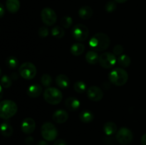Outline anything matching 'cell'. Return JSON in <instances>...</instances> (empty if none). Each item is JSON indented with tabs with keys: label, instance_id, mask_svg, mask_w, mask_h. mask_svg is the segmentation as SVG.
Masks as SVG:
<instances>
[{
	"label": "cell",
	"instance_id": "cell-25",
	"mask_svg": "<svg viewBox=\"0 0 146 145\" xmlns=\"http://www.w3.org/2000/svg\"><path fill=\"white\" fill-rule=\"evenodd\" d=\"M51 34H52L54 38L61 39V38H64V35H65V31H64V28L62 27L59 26H54L52 28Z\"/></svg>",
	"mask_w": 146,
	"mask_h": 145
},
{
	"label": "cell",
	"instance_id": "cell-30",
	"mask_svg": "<svg viewBox=\"0 0 146 145\" xmlns=\"http://www.w3.org/2000/svg\"><path fill=\"white\" fill-rule=\"evenodd\" d=\"M61 24L62 26L64 28H68L71 26L73 24V19L71 16H64L62 18H61Z\"/></svg>",
	"mask_w": 146,
	"mask_h": 145
},
{
	"label": "cell",
	"instance_id": "cell-37",
	"mask_svg": "<svg viewBox=\"0 0 146 145\" xmlns=\"http://www.w3.org/2000/svg\"><path fill=\"white\" fill-rule=\"evenodd\" d=\"M141 142L142 145H146V134H144L142 136L141 139Z\"/></svg>",
	"mask_w": 146,
	"mask_h": 145
},
{
	"label": "cell",
	"instance_id": "cell-29",
	"mask_svg": "<svg viewBox=\"0 0 146 145\" xmlns=\"http://www.w3.org/2000/svg\"><path fill=\"white\" fill-rule=\"evenodd\" d=\"M41 82L43 86L49 88L52 82V78L51 76L48 74H44L41 78Z\"/></svg>",
	"mask_w": 146,
	"mask_h": 145
},
{
	"label": "cell",
	"instance_id": "cell-20",
	"mask_svg": "<svg viewBox=\"0 0 146 145\" xmlns=\"http://www.w3.org/2000/svg\"><path fill=\"white\" fill-rule=\"evenodd\" d=\"M94 119V115L91 111L84 110L79 114V119L83 123L88 124L92 122Z\"/></svg>",
	"mask_w": 146,
	"mask_h": 145
},
{
	"label": "cell",
	"instance_id": "cell-27",
	"mask_svg": "<svg viewBox=\"0 0 146 145\" xmlns=\"http://www.w3.org/2000/svg\"><path fill=\"white\" fill-rule=\"evenodd\" d=\"M74 89L78 93H84L86 90V85L83 81H77L74 83Z\"/></svg>",
	"mask_w": 146,
	"mask_h": 145
},
{
	"label": "cell",
	"instance_id": "cell-42",
	"mask_svg": "<svg viewBox=\"0 0 146 145\" xmlns=\"http://www.w3.org/2000/svg\"><path fill=\"white\" fill-rule=\"evenodd\" d=\"M1 68H0V77H1Z\"/></svg>",
	"mask_w": 146,
	"mask_h": 145
},
{
	"label": "cell",
	"instance_id": "cell-13",
	"mask_svg": "<svg viewBox=\"0 0 146 145\" xmlns=\"http://www.w3.org/2000/svg\"><path fill=\"white\" fill-rule=\"evenodd\" d=\"M53 120L58 124H64L68 120V114L64 109H58L53 114Z\"/></svg>",
	"mask_w": 146,
	"mask_h": 145
},
{
	"label": "cell",
	"instance_id": "cell-24",
	"mask_svg": "<svg viewBox=\"0 0 146 145\" xmlns=\"http://www.w3.org/2000/svg\"><path fill=\"white\" fill-rule=\"evenodd\" d=\"M118 63L121 67L123 68H128L131 63V59L128 55L122 54L119 55L118 58Z\"/></svg>",
	"mask_w": 146,
	"mask_h": 145
},
{
	"label": "cell",
	"instance_id": "cell-34",
	"mask_svg": "<svg viewBox=\"0 0 146 145\" xmlns=\"http://www.w3.org/2000/svg\"><path fill=\"white\" fill-rule=\"evenodd\" d=\"M53 145H68L67 144L66 142L64 139H57L56 141H55V142L54 143Z\"/></svg>",
	"mask_w": 146,
	"mask_h": 145
},
{
	"label": "cell",
	"instance_id": "cell-21",
	"mask_svg": "<svg viewBox=\"0 0 146 145\" xmlns=\"http://www.w3.org/2000/svg\"><path fill=\"white\" fill-rule=\"evenodd\" d=\"M86 61L87 63L91 65H95L98 62L99 60V55L95 51H89L86 54Z\"/></svg>",
	"mask_w": 146,
	"mask_h": 145
},
{
	"label": "cell",
	"instance_id": "cell-4",
	"mask_svg": "<svg viewBox=\"0 0 146 145\" xmlns=\"http://www.w3.org/2000/svg\"><path fill=\"white\" fill-rule=\"evenodd\" d=\"M44 98L46 102L51 105H58L63 99V94L60 90L54 87L47 88L44 92Z\"/></svg>",
	"mask_w": 146,
	"mask_h": 145
},
{
	"label": "cell",
	"instance_id": "cell-22",
	"mask_svg": "<svg viewBox=\"0 0 146 145\" xmlns=\"http://www.w3.org/2000/svg\"><path fill=\"white\" fill-rule=\"evenodd\" d=\"M104 132L108 136L113 134L117 132V126L114 122H106L104 125Z\"/></svg>",
	"mask_w": 146,
	"mask_h": 145
},
{
	"label": "cell",
	"instance_id": "cell-28",
	"mask_svg": "<svg viewBox=\"0 0 146 145\" xmlns=\"http://www.w3.org/2000/svg\"><path fill=\"white\" fill-rule=\"evenodd\" d=\"M0 83L1 85L4 88H9L11 87V83H12V80H11V78L7 75H4L1 77V80H0Z\"/></svg>",
	"mask_w": 146,
	"mask_h": 145
},
{
	"label": "cell",
	"instance_id": "cell-6",
	"mask_svg": "<svg viewBox=\"0 0 146 145\" xmlns=\"http://www.w3.org/2000/svg\"><path fill=\"white\" fill-rule=\"evenodd\" d=\"M36 68L30 62H25L21 64L19 69V75L25 80H31L36 75Z\"/></svg>",
	"mask_w": 146,
	"mask_h": 145
},
{
	"label": "cell",
	"instance_id": "cell-11",
	"mask_svg": "<svg viewBox=\"0 0 146 145\" xmlns=\"http://www.w3.org/2000/svg\"><path fill=\"white\" fill-rule=\"evenodd\" d=\"M87 96L94 102H98L102 100L104 97V92L98 86H91L87 90Z\"/></svg>",
	"mask_w": 146,
	"mask_h": 145
},
{
	"label": "cell",
	"instance_id": "cell-1",
	"mask_svg": "<svg viewBox=\"0 0 146 145\" xmlns=\"http://www.w3.org/2000/svg\"><path fill=\"white\" fill-rule=\"evenodd\" d=\"M111 40L109 36L104 33L94 34L89 41V45L94 51H103L109 47Z\"/></svg>",
	"mask_w": 146,
	"mask_h": 145
},
{
	"label": "cell",
	"instance_id": "cell-17",
	"mask_svg": "<svg viewBox=\"0 0 146 145\" xmlns=\"http://www.w3.org/2000/svg\"><path fill=\"white\" fill-rule=\"evenodd\" d=\"M80 101L74 97H69L65 101V106L70 111H76L79 108Z\"/></svg>",
	"mask_w": 146,
	"mask_h": 145
},
{
	"label": "cell",
	"instance_id": "cell-3",
	"mask_svg": "<svg viewBox=\"0 0 146 145\" xmlns=\"http://www.w3.org/2000/svg\"><path fill=\"white\" fill-rule=\"evenodd\" d=\"M110 82L116 86H123L128 80V74L126 71L121 68H117L113 70L108 75Z\"/></svg>",
	"mask_w": 146,
	"mask_h": 145
},
{
	"label": "cell",
	"instance_id": "cell-5",
	"mask_svg": "<svg viewBox=\"0 0 146 145\" xmlns=\"http://www.w3.org/2000/svg\"><path fill=\"white\" fill-rule=\"evenodd\" d=\"M41 133L42 137L46 141L51 142L54 141L58 136V131L54 124L51 122H45L41 128Z\"/></svg>",
	"mask_w": 146,
	"mask_h": 145
},
{
	"label": "cell",
	"instance_id": "cell-33",
	"mask_svg": "<svg viewBox=\"0 0 146 145\" xmlns=\"http://www.w3.org/2000/svg\"><path fill=\"white\" fill-rule=\"evenodd\" d=\"M48 29L47 27L46 26H41L40 27L38 31V36L41 38H46L47 36L48 35Z\"/></svg>",
	"mask_w": 146,
	"mask_h": 145
},
{
	"label": "cell",
	"instance_id": "cell-10",
	"mask_svg": "<svg viewBox=\"0 0 146 145\" xmlns=\"http://www.w3.org/2000/svg\"><path fill=\"white\" fill-rule=\"evenodd\" d=\"M115 138L119 143L125 145L132 142L133 139V134L132 131L128 128L121 127L117 132Z\"/></svg>",
	"mask_w": 146,
	"mask_h": 145
},
{
	"label": "cell",
	"instance_id": "cell-26",
	"mask_svg": "<svg viewBox=\"0 0 146 145\" xmlns=\"http://www.w3.org/2000/svg\"><path fill=\"white\" fill-rule=\"evenodd\" d=\"M6 65H7L10 69H15V68H17V67H18V59H17L15 56H13V55L9 56L8 58L6 59Z\"/></svg>",
	"mask_w": 146,
	"mask_h": 145
},
{
	"label": "cell",
	"instance_id": "cell-38",
	"mask_svg": "<svg viewBox=\"0 0 146 145\" xmlns=\"http://www.w3.org/2000/svg\"><path fill=\"white\" fill-rule=\"evenodd\" d=\"M10 78H11V80H17L19 78V75H18V74H17L16 72H14V73L11 74V75H10Z\"/></svg>",
	"mask_w": 146,
	"mask_h": 145
},
{
	"label": "cell",
	"instance_id": "cell-18",
	"mask_svg": "<svg viewBox=\"0 0 146 145\" xmlns=\"http://www.w3.org/2000/svg\"><path fill=\"white\" fill-rule=\"evenodd\" d=\"M6 7L9 12L11 14H15L20 9L19 0H7Z\"/></svg>",
	"mask_w": 146,
	"mask_h": 145
},
{
	"label": "cell",
	"instance_id": "cell-2",
	"mask_svg": "<svg viewBox=\"0 0 146 145\" xmlns=\"http://www.w3.org/2000/svg\"><path fill=\"white\" fill-rule=\"evenodd\" d=\"M18 107L15 102L11 100H5L0 102V117L7 119L16 115Z\"/></svg>",
	"mask_w": 146,
	"mask_h": 145
},
{
	"label": "cell",
	"instance_id": "cell-32",
	"mask_svg": "<svg viewBox=\"0 0 146 145\" xmlns=\"http://www.w3.org/2000/svg\"><path fill=\"white\" fill-rule=\"evenodd\" d=\"M123 51L124 48L123 45H121V44H117L113 48V54L115 55H118L119 56V55H122Z\"/></svg>",
	"mask_w": 146,
	"mask_h": 145
},
{
	"label": "cell",
	"instance_id": "cell-23",
	"mask_svg": "<svg viewBox=\"0 0 146 145\" xmlns=\"http://www.w3.org/2000/svg\"><path fill=\"white\" fill-rule=\"evenodd\" d=\"M84 50H85V45L80 43L73 44L71 47V54L75 56H79V55H82L83 53L84 52Z\"/></svg>",
	"mask_w": 146,
	"mask_h": 145
},
{
	"label": "cell",
	"instance_id": "cell-15",
	"mask_svg": "<svg viewBox=\"0 0 146 145\" xmlns=\"http://www.w3.org/2000/svg\"><path fill=\"white\" fill-rule=\"evenodd\" d=\"M78 14L81 18L84 20H88L92 17L94 11L89 6H83L78 9Z\"/></svg>",
	"mask_w": 146,
	"mask_h": 145
},
{
	"label": "cell",
	"instance_id": "cell-41",
	"mask_svg": "<svg viewBox=\"0 0 146 145\" xmlns=\"http://www.w3.org/2000/svg\"><path fill=\"white\" fill-rule=\"evenodd\" d=\"M128 0H114V1H115L117 3H119V4H123V3L126 2Z\"/></svg>",
	"mask_w": 146,
	"mask_h": 145
},
{
	"label": "cell",
	"instance_id": "cell-40",
	"mask_svg": "<svg viewBox=\"0 0 146 145\" xmlns=\"http://www.w3.org/2000/svg\"><path fill=\"white\" fill-rule=\"evenodd\" d=\"M3 97V90H2V86L1 85V84H0V100H1V98H2Z\"/></svg>",
	"mask_w": 146,
	"mask_h": 145
},
{
	"label": "cell",
	"instance_id": "cell-9",
	"mask_svg": "<svg viewBox=\"0 0 146 145\" xmlns=\"http://www.w3.org/2000/svg\"><path fill=\"white\" fill-rule=\"evenodd\" d=\"M116 57L113 53L109 52H106L99 55V63L100 65L105 69H110L115 65L116 63Z\"/></svg>",
	"mask_w": 146,
	"mask_h": 145
},
{
	"label": "cell",
	"instance_id": "cell-35",
	"mask_svg": "<svg viewBox=\"0 0 146 145\" xmlns=\"http://www.w3.org/2000/svg\"><path fill=\"white\" fill-rule=\"evenodd\" d=\"M34 138L31 137V136H28L27 139H25V143L27 145H32L34 144Z\"/></svg>",
	"mask_w": 146,
	"mask_h": 145
},
{
	"label": "cell",
	"instance_id": "cell-14",
	"mask_svg": "<svg viewBox=\"0 0 146 145\" xmlns=\"http://www.w3.org/2000/svg\"><path fill=\"white\" fill-rule=\"evenodd\" d=\"M43 88L40 85L37 83L32 84L27 88V95L29 97L36 98L39 97L42 94Z\"/></svg>",
	"mask_w": 146,
	"mask_h": 145
},
{
	"label": "cell",
	"instance_id": "cell-7",
	"mask_svg": "<svg viewBox=\"0 0 146 145\" xmlns=\"http://www.w3.org/2000/svg\"><path fill=\"white\" fill-rule=\"evenodd\" d=\"M72 35L76 41H84L88 38L89 30L86 26L84 24H76L74 26L72 29Z\"/></svg>",
	"mask_w": 146,
	"mask_h": 145
},
{
	"label": "cell",
	"instance_id": "cell-36",
	"mask_svg": "<svg viewBox=\"0 0 146 145\" xmlns=\"http://www.w3.org/2000/svg\"><path fill=\"white\" fill-rule=\"evenodd\" d=\"M5 14V9H4V7L1 3H0V18H2Z\"/></svg>",
	"mask_w": 146,
	"mask_h": 145
},
{
	"label": "cell",
	"instance_id": "cell-16",
	"mask_svg": "<svg viewBox=\"0 0 146 145\" xmlns=\"http://www.w3.org/2000/svg\"><path fill=\"white\" fill-rule=\"evenodd\" d=\"M70 80L68 76L64 74H60L56 78V83L61 89H66L70 85Z\"/></svg>",
	"mask_w": 146,
	"mask_h": 145
},
{
	"label": "cell",
	"instance_id": "cell-8",
	"mask_svg": "<svg viewBox=\"0 0 146 145\" xmlns=\"http://www.w3.org/2000/svg\"><path fill=\"white\" fill-rule=\"evenodd\" d=\"M41 18L45 25L50 26L56 23L57 20V15L54 9L49 7H45L41 10Z\"/></svg>",
	"mask_w": 146,
	"mask_h": 145
},
{
	"label": "cell",
	"instance_id": "cell-39",
	"mask_svg": "<svg viewBox=\"0 0 146 145\" xmlns=\"http://www.w3.org/2000/svg\"><path fill=\"white\" fill-rule=\"evenodd\" d=\"M36 145H48V144L47 143L46 141L45 140H41L36 144Z\"/></svg>",
	"mask_w": 146,
	"mask_h": 145
},
{
	"label": "cell",
	"instance_id": "cell-31",
	"mask_svg": "<svg viewBox=\"0 0 146 145\" xmlns=\"http://www.w3.org/2000/svg\"><path fill=\"white\" fill-rule=\"evenodd\" d=\"M117 8V5L115 4V1H109L105 5V10L106 12L112 13L114 11H115Z\"/></svg>",
	"mask_w": 146,
	"mask_h": 145
},
{
	"label": "cell",
	"instance_id": "cell-12",
	"mask_svg": "<svg viewBox=\"0 0 146 145\" xmlns=\"http://www.w3.org/2000/svg\"><path fill=\"white\" fill-rule=\"evenodd\" d=\"M21 131L24 134H31L36 129V122L31 117H27L21 122Z\"/></svg>",
	"mask_w": 146,
	"mask_h": 145
},
{
	"label": "cell",
	"instance_id": "cell-19",
	"mask_svg": "<svg viewBox=\"0 0 146 145\" xmlns=\"http://www.w3.org/2000/svg\"><path fill=\"white\" fill-rule=\"evenodd\" d=\"M0 132L2 136L9 137L13 134V127L9 122H4L0 125Z\"/></svg>",
	"mask_w": 146,
	"mask_h": 145
}]
</instances>
